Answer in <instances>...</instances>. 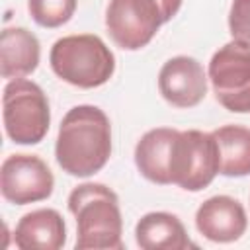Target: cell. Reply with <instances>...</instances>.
Listing matches in <instances>:
<instances>
[{"label":"cell","mask_w":250,"mask_h":250,"mask_svg":"<svg viewBox=\"0 0 250 250\" xmlns=\"http://www.w3.org/2000/svg\"><path fill=\"white\" fill-rule=\"evenodd\" d=\"M111 156V123L98 105L70 107L59 127L55 158L62 172L88 178L100 172Z\"/></svg>","instance_id":"cell-1"},{"label":"cell","mask_w":250,"mask_h":250,"mask_svg":"<svg viewBox=\"0 0 250 250\" xmlns=\"http://www.w3.org/2000/svg\"><path fill=\"white\" fill-rule=\"evenodd\" d=\"M76 219V250H123V219L117 193L100 182L76 186L68 195Z\"/></svg>","instance_id":"cell-2"},{"label":"cell","mask_w":250,"mask_h":250,"mask_svg":"<svg viewBox=\"0 0 250 250\" xmlns=\"http://www.w3.org/2000/svg\"><path fill=\"white\" fill-rule=\"evenodd\" d=\"M53 72L70 86L92 90L104 86L115 72V55L94 33L64 35L49 53Z\"/></svg>","instance_id":"cell-3"},{"label":"cell","mask_w":250,"mask_h":250,"mask_svg":"<svg viewBox=\"0 0 250 250\" xmlns=\"http://www.w3.org/2000/svg\"><path fill=\"white\" fill-rule=\"evenodd\" d=\"M184 0H109L105 8V29L123 51L146 47L162 23L170 21Z\"/></svg>","instance_id":"cell-4"},{"label":"cell","mask_w":250,"mask_h":250,"mask_svg":"<svg viewBox=\"0 0 250 250\" xmlns=\"http://www.w3.org/2000/svg\"><path fill=\"white\" fill-rule=\"evenodd\" d=\"M2 119L6 135L16 145L41 143L51 125L47 94L33 80H8L2 94Z\"/></svg>","instance_id":"cell-5"},{"label":"cell","mask_w":250,"mask_h":250,"mask_svg":"<svg viewBox=\"0 0 250 250\" xmlns=\"http://www.w3.org/2000/svg\"><path fill=\"white\" fill-rule=\"evenodd\" d=\"M219 146L213 133L178 131L170 154V180L186 191L205 189L219 174Z\"/></svg>","instance_id":"cell-6"},{"label":"cell","mask_w":250,"mask_h":250,"mask_svg":"<svg viewBox=\"0 0 250 250\" xmlns=\"http://www.w3.org/2000/svg\"><path fill=\"white\" fill-rule=\"evenodd\" d=\"M207 78L217 102L232 113H250V45L229 41L213 53Z\"/></svg>","instance_id":"cell-7"},{"label":"cell","mask_w":250,"mask_h":250,"mask_svg":"<svg viewBox=\"0 0 250 250\" xmlns=\"http://www.w3.org/2000/svg\"><path fill=\"white\" fill-rule=\"evenodd\" d=\"M55 176L47 162L35 154H10L0 166L2 197L14 205H27L51 197Z\"/></svg>","instance_id":"cell-8"},{"label":"cell","mask_w":250,"mask_h":250,"mask_svg":"<svg viewBox=\"0 0 250 250\" xmlns=\"http://www.w3.org/2000/svg\"><path fill=\"white\" fill-rule=\"evenodd\" d=\"M207 72L203 64L188 55L168 59L158 72V92L174 107H195L207 96Z\"/></svg>","instance_id":"cell-9"},{"label":"cell","mask_w":250,"mask_h":250,"mask_svg":"<svg viewBox=\"0 0 250 250\" xmlns=\"http://www.w3.org/2000/svg\"><path fill=\"white\" fill-rule=\"evenodd\" d=\"M195 229L211 242H234L248 229L242 203L230 195H213L195 211Z\"/></svg>","instance_id":"cell-10"},{"label":"cell","mask_w":250,"mask_h":250,"mask_svg":"<svg viewBox=\"0 0 250 250\" xmlns=\"http://www.w3.org/2000/svg\"><path fill=\"white\" fill-rule=\"evenodd\" d=\"M14 242L20 250H59L66 242V223L57 209L29 211L18 221Z\"/></svg>","instance_id":"cell-11"},{"label":"cell","mask_w":250,"mask_h":250,"mask_svg":"<svg viewBox=\"0 0 250 250\" xmlns=\"http://www.w3.org/2000/svg\"><path fill=\"white\" fill-rule=\"evenodd\" d=\"M41 61V43L25 27H4L0 35V72L6 80L29 76Z\"/></svg>","instance_id":"cell-12"},{"label":"cell","mask_w":250,"mask_h":250,"mask_svg":"<svg viewBox=\"0 0 250 250\" xmlns=\"http://www.w3.org/2000/svg\"><path fill=\"white\" fill-rule=\"evenodd\" d=\"M178 129L156 127L146 131L135 145V166L143 178L152 184L168 186L170 180V154Z\"/></svg>","instance_id":"cell-13"},{"label":"cell","mask_w":250,"mask_h":250,"mask_svg":"<svg viewBox=\"0 0 250 250\" xmlns=\"http://www.w3.org/2000/svg\"><path fill=\"white\" fill-rule=\"evenodd\" d=\"M135 240L143 250H186L195 248L184 223L166 211H150L135 225Z\"/></svg>","instance_id":"cell-14"},{"label":"cell","mask_w":250,"mask_h":250,"mask_svg":"<svg viewBox=\"0 0 250 250\" xmlns=\"http://www.w3.org/2000/svg\"><path fill=\"white\" fill-rule=\"evenodd\" d=\"M217 146L221 168L227 178H244L250 174V129L244 125H223L211 131Z\"/></svg>","instance_id":"cell-15"},{"label":"cell","mask_w":250,"mask_h":250,"mask_svg":"<svg viewBox=\"0 0 250 250\" xmlns=\"http://www.w3.org/2000/svg\"><path fill=\"white\" fill-rule=\"evenodd\" d=\"M78 0H27L31 20L41 27H61L76 12Z\"/></svg>","instance_id":"cell-16"},{"label":"cell","mask_w":250,"mask_h":250,"mask_svg":"<svg viewBox=\"0 0 250 250\" xmlns=\"http://www.w3.org/2000/svg\"><path fill=\"white\" fill-rule=\"evenodd\" d=\"M229 31L232 39L250 45V0H232L229 12Z\"/></svg>","instance_id":"cell-17"}]
</instances>
